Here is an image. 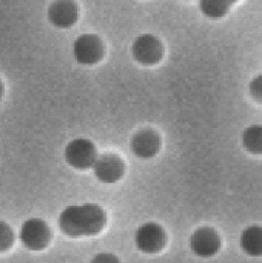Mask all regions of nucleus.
I'll use <instances>...</instances> for the list:
<instances>
[{
	"label": "nucleus",
	"instance_id": "4468645a",
	"mask_svg": "<svg viewBox=\"0 0 262 263\" xmlns=\"http://www.w3.org/2000/svg\"><path fill=\"white\" fill-rule=\"evenodd\" d=\"M14 243V231L12 228L5 223V222H0V253H5L8 251Z\"/></svg>",
	"mask_w": 262,
	"mask_h": 263
},
{
	"label": "nucleus",
	"instance_id": "20e7f679",
	"mask_svg": "<svg viewBox=\"0 0 262 263\" xmlns=\"http://www.w3.org/2000/svg\"><path fill=\"white\" fill-rule=\"evenodd\" d=\"M167 234L156 222L141 225L134 234V245L144 254H158L165 248Z\"/></svg>",
	"mask_w": 262,
	"mask_h": 263
},
{
	"label": "nucleus",
	"instance_id": "dca6fc26",
	"mask_svg": "<svg viewBox=\"0 0 262 263\" xmlns=\"http://www.w3.org/2000/svg\"><path fill=\"white\" fill-rule=\"evenodd\" d=\"M90 263H120L119 257L111 253H99L96 254Z\"/></svg>",
	"mask_w": 262,
	"mask_h": 263
},
{
	"label": "nucleus",
	"instance_id": "6e6552de",
	"mask_svg": "<svg viewBox=\"0 0 262 263\" xmlns=\"http://www.w3.org/2000/svg\"><path fill=\"white\" fill-rule=\"evenodd\" d=\"M190 248L198 257H213L221 248L219 234L208 227L196 230L190 237Z\"/></svg>",
	"mask_w": 262,
	"mask_h": 263
},
{
	"label": "nucleus",
	"instance_id": "ddd939ff",
	"mask_svg": "<svg viewBox=\"0 0 262 263\" xmlns=\"http://www.w3.org/2000/svg\"><path fill=\"white\" fill-rule=\"evenodd\" d=\"M242 143L247 151L253 154H262V125L249 126L242 134Z\"/></svg>",
	"mask_w": 262,
	"mask_h": 263
},
{
	"label": "nucleus",
	"instance_id": "0eeeda50",
	"mask_svg": "<svg viewBox=\"0 0 262 263\" xmlns=\"http://www.w3.org/2000/svg\"><path fill=\"white\" fill-rule=\"evenodd\" d=\"M131 54L134 60L142 65H154L162 59L164 46L158 37L151 34H142L133 42Z\"/></svg>",
	"mask_w": 262,
	"mask_h": 263
},
{
	"label": "nucleus",
	"instance_id": "39448f33",
	"mask_svg": "<svg viewBox=\"0 0 262 263\" xmlns=\"http://www.w3.org/2000/svg\"><path fill=\"white\" fill-rule=\"evenodd\" d=\"M73 57L80 65H94L103 57V43L94 34H82L73 43Z\"/></svg>",
	"mask_w": 262,
	"mask_h": 263
},
{
	"label": "nucleus",
	"instance_id": "9d476101",
	"mask_svg": "<svg viewBox=\"0 0 262 263\" xmlns=\"http://www.w3.org/2000/svg\"><path fill=\"white\" fill-rule=\"evenodd\" d=\"M131 151L139 159H151L161 149V137L156 131L142 129L131 137Z\"/></svg>",
	"mask_w": 262,
	"mask_h": 263
},
{
	"label": "nucleus",
	"instance_id": "f03ea898",
	"mask_svg": "<svg viewBox=\"0 0 262 263\" xmlns=\"http://www.w3.org/2000/svg\"><path fill=\"white\" fill-rule=\"evenodd\" d=\"M53 239L49 225L42 219H28L22 223L19 240L28 251L45 250Z\"/></svg>",
	"mask_w": 262,
	"mask_h": 263
},
{
	"label": "nucleus",
	"instance_id": "f257e3e1",
	"mask_svg": "<svg viewBox=\"0 0 262 263\" xmlns=\"http://www.w3.org/2000/svg\"><path fill=\"white\" fill-rule=\"evenodd\" d=\"M107 225V213L94 203L66 206L59 216L60 231L73 239L93 237L103 231Z\"/></svg>",
	"mask_w": 262,
	"mask_h": 263
},
{
	"label": "nucleus",
	"instance_id": "1a4fd4ad",
	"mask_svg": "<svg viewBox=\"0 0 262 263\" xmlns=\"http://www.w3.org/2000/svg\"><path fill=\"white\" fill-rule=\"evenodd\" d=\"M79 17V8L73 0H54L48 8V20L53 26L71 28Z\"/></svg>",
	"mask_w": 262,
	"mask_h": 263
},
{
	"label": "nucleus",
	"instance_id": "f8f14e48",
	"mask_svg": "<svg viewBox=\"0 0 262 263\" xmlns=\"http://www.w3.org/2000/svg\"><path fill=\"white\" fill-rule=\"evenodd\" d=\"M238 0H199V9L208 18H222Z\"/></svg>",
	"mask_w": 262,
	"mask_h": 263
},
{
	"label": "nucleus",
	"instance_id": "7ed1b4c3",
	"mask_svg": "<svg viewBox=\"0 0 262 263\" xmlns=\"http://www.w3.org/2000/svg\"><path fill=\"white\" fill-rule=\"evenodd\" d=\"M97 156L99 154L94 143L83 137L71 140L65 148V162L79 171L91 170Z\"/></svg>",
	"mask_w": 262,
	"mask_h": 263
},
{
	"label": "nucleus",
	"instance_id": "f3484780",
	"mask_svg": "<svg viewBox=\"0 0 262 263\" xmlns=\"http://www.w3.org/2000/svg\"><path fill=\"white\" fill-rule=\"evenodd\" d=\"M2 96H3V85H2V82H0V99H2Z\"/></svg>",
	"mask_w": 262,
	"mask_h": 263
},
{
	"label": "nucleus",
	"instance_id": "2eb2a0df",
	"mask_svg": "<svg viewBox=\"0 0 262 263\" xmlns=\"http://www.w3.org/2000/svg\"><path fill=\"white\" fill-rule=\"evenodd\" d=\"M250 96L262 103V74L256 76L250 83Z\"/></svg>",
	"mask_w": 262,
	"mask_h": 263
},
{
	"label": "nucleus",
	"instance_id": "423d86ee",
	"mask_svg": "<svg viewBox=\"0 0 262 263\" xmlns=\"http://www.w3.org/2000/svg\"><path fill=\"white\" fill-rule=\"evenodd\" d=\"M91 170H93V173L99 182L107 183V185H113L124 177L125 163L119 156L108 153V154L97 156Z\"/></svg>",
	"mask_w": 262,
	"mask_h": 263
},
{
	"label": "nucleus",
	"instance_id": "9b49d317",
	"mask_svg": "<svg viewBox=\"0 0 262 263\" xmlns=\"http://www.w3.org/2000/svg\"><path fill=\"white\" fill-rule=\"evenodd\" d=\"M241 247L252 257L262 256V227H249L241 236Z\"/></svg>",
	"mask_w": 262,
	"mask_h": 263
}]
</instances>
